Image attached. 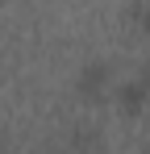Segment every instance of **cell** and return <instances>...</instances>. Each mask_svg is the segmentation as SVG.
Masks as SVG:
<instances>
[{"instance_id": "6da1fadb", "label": "cell", "mask_w": 150, "mask_h": 154, "mask_svg": "<svg viewBox=\"0 0 150 154\" xmlns=\"http://www.w3.org/2000/svg\"><path fill=\"white\" fill-rule=\"evenodd\" d=\"M104 88H108V67H100V63L79 75V92H83V96H100Z\"/></svg>"}, {"instance_id": "7a4b0ae2", "label": "cell", "mask_w": 150, "mask_h": 154, "mask_svg": "<svg viewBox=\"0 0 150 154\" xmlns=\"http://www.w3.org/2000/svg\"><path fill=\"white\" fill-rule=\"evenodd\" d=\"M142 92H146V83H125L121 88V108L125 112H133V108L142 104Z\"/></svg>"}, {"instance_id": "3957f363", "label": "cell", "mask_w": 150, "mask_h": 154, "mask_svg": "<svg viewBox=\"0 0 150 154\" xmlns=\"http://www.w3.org/2000/svg\"><path fill=\"white\" fill-rule=\"evenodd\" d=\"M146 29H150V13H146Z\"/></svg>"}]
</instances>
